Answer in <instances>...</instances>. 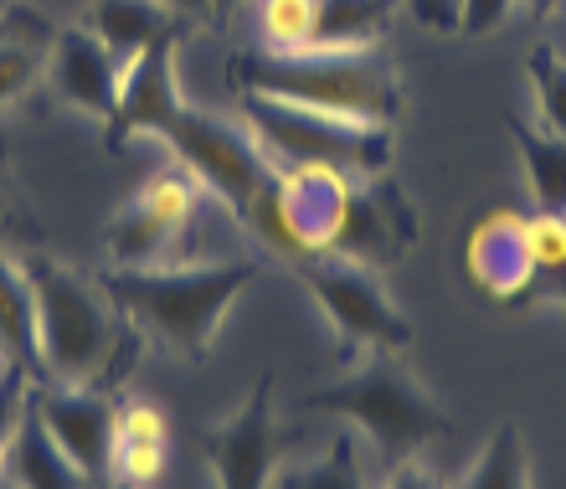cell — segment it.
Listing matches in <instances>:
<instances>
[{
    "label": "cell",
    "mask_w": 566,
    "mask_h": 489,
    "mask_svg": "<svg viewBox=\"0 0 566 489\" xmlns=\"http://www.w3.org/2000/svg\"><path fill=\"white\" fill-rule=\"evenodd\" d=\"M258 279V258H211V263H155V268H108V304L170 345L186 361H207L217 351L227 314L242 289Z\"/></svg>",
    "instance_id": "cell-1"
},
{
    "label": "cell",
    "mask_w": 566,
    "mask_h": 489,
    "mask_svg": "<svg viewBox=\"0 0 566 489\" xmlns=\"http://www.w3.org/2000/svg\"><path fill=\"white\" fill-rule=\"evenodd\" d=\"M227 77L238 83V93H263V98L325 108L345 119L387 124V129H397L402 119V83L381 46H350V52H329V46L263 52L258 46L227 62Z\"/></svg>",
    "instance_id": "cell-2"
},
{
    "label": "cell",
    "mask_w": 566,
    "mask_h": 489,
    "mask_svg": "<svg viewBox=\"0 0 566 489\" xmlns=\"http://www.w3.org/2000/svg\"><path fill=\"white\" fill-rule=\"evenodd\" d=\"M304 413H329L345 428H356L381 469L402 459H418L428 444H438L448 433L443 402L397 361V351H366V356L345 361L340 382L319 386L298 402Z\"/></svg>",
    "instance_id": "cell-3"
},
{
    "label": "cell",
    "mask_w": 566,
    "mask_h": 489,
    "mask_svg": "<svg viewBox=\"0 0 566 489\" xmlns=\"http://www.w3.org/2000/svg\"><path fill=\"white\" fill-rule=\"evenodd\" d=\"M31 289H36V371L57 386H98L119 356V320L104 283L83 279L57 258H27Z\"/></svg>",
    "instance_id": "cell-4"
},
{
    "label": "cell",
    "mask_w": 566,
    "mask_h": 489,
    "mask_svg": "<svg viewBox=\"0 0 566 489\" xmlns=\"http://www.w3.org/2000/svg\"><path fill=\"white\" fill-rule=\"evenodd\" d=\"M242 124L263 139V149L279 165H335L345 176H387L391 170L387 124L345 119V114L283 104L263 93H242Z\"/></svg>",
    "instance_id": "cell-5"
},
{
    "label": "cell",
    "mask_w": 566,
    "mask_h": 489,
    "mask_svg": "<svg viewBox=\"0 0 566 489\" xmlns=\"http://www.w3.org/2000/svg\"><path fill=\"white\" fill-rule=\"evenodd\" d=\"M160 145L170 149V160L186 165L196 176V186L207 196H217V201L232 211V222H242V227L253 217L258 196L269 191V180L279 176V160L263 149V139H258L248 124L222 119V114L196 108V104L180 108V119L160 134Z\"/></svg>",
    "instance_id": "cell-6"
},
{
    "label": "cell",
    "mask_w": 566,
    "mask_h": 489,
    "mask_svg": "<svg viewBox=\"0 0 566 489\" xmlns=\"http://www.w3.org/2000/svg\"><path fill=\"white\" fill-rule=\"evenodd\" d=\"M298 283L310 289V299L325 314L335 351L345 361L366 356V351H397L402 356L412 345V320H407L391 294L381 289V273L340 252H310V258H289Z\"/></svg>",
    "instance_id": "cell-7"
},
{
    "label": "cell",
    "mask_w": 566,
    "mask_h": 489,
    "mask_svg": "<svg viewBox=\"0 0 566 489\" xmlns=\"http://www.w3.org/2000/svg\"><path fill=\"white\" fill-rule=\"evenodd\" d=\"M350 180L356 176H345L335 165H279V176L269 180V191L258 196L248 227L269 248H279L283 258L329 252L345 222Z\"/></svg>",
    "instance_id": "cell-8"
},
{
    "label": "cell",
    "mask_w": 566,
    "mask_h": 489,
    "mask_svg": "<svg viewBox=\"0 0 566 489\" xmlns=\"http://www.w3.org/2000/svg\"><path fill=\"white\" fill-rule=\"evenodd\" d=\"M201 207V186L186 165H165L124 201L104 227V252L108 268H155V263H180L176 252L186 248Z\"/></svg>",
    "instance_id": "cell-9"
},
{
    "label": "cell",
    "mask_w": 566,
    "mask_h": 489,
    "mask_svg": "<svg viewBox=\"0 0 566 489\" xmlns=\"http://www.w3.org/2000/svg\"><path fill=\"white\" fill-rule=\"evenodd\" d=\"M207 464L217 475V489H269L273 469H279V417H273V376L263 371L253 382V392L232 407L227 417H217L201 433Z\"/></svg>",
    "instance_id": "cell-10"
},
{
    "label": "cell",
    "mask_w": 566,
    "mask_h": 489,
    "mask_svg": "<svg viewBox=\"0 0 566 489\" xmlns=\"http://www.w3.org/2000/svg\"><path fill=\"white\" fill-rule=\"evenodd\" d=\"M31 407L52 433V444L73 459V469L88 485H104L108 464H114V428H119V402L98 392V386H57L36 382L31 386Z\"/></svg>",
    "instance_id": "cell-11"
},
{
    "label": "cell",
    "mask_w": 566,
    "mask_h": 489,
    "mask_svg": "<svg viewBox=\"0 0 566 489\" xmlns=\"http://www.w3.org/2000/svg\"><path fill=\"white\" fill-rule=\"evenodd\" d=\"M418 242V207L412 196L387 176H356L350 180V201H345V222L335 232V248L340 258H356L366 268H391L402 263V252Z\"/></svg>",
    "instance_id": "cell-12"
},
{
    "label": "cell",
    "mask_w": 566,
    "mask_h": 489,
    "mask_svg": "<svg viewBox=\"0 0 566 489\" xmlns=\"http://www.w3.org/2000/svg\"><path fill=\"white\" fill-rule=\"evenodd\" d=\"M186 108V89H180V37H165L149 52H139L119 73V98L114 114L104 119V145L124 149L129 139L149 134L160 139Z\"/></svg>",
    "instance_id": "cell-13"
},
{
    "label": "cell",
    "mask_w": 566,
    "mask_h": 489,
    "mask_svg": "<svg viewBox=\"0 0 566 489\" xmlns=\"http://www.w3.org/2000/svg\"><path fill=\"white\" fill-rule=\"evenodd\" d=\"M119 62L88 27H62L52 37V58H46V89L52 98L88 119L104 124L114 114V98H119Z\"/></svg>",
    "instance_id": "cell-14"
},
{
    "label": "cell",
    "mask_w": 566,
    "mask_h": 489,
    "mask_svg": "<svg viewBox=\"0 0 566 489\" xmlns=\"http://www.w3.org/2000/svg\"><path fill=\"white\" fill-rule=\"evenodd\" d=\"M463 268L484 299L521 304L531 289V217L521 211H490L463 242Z\"/></svg>",
    "instance_id": "cell-15"
},
{
    "label": "cell",
    "mask_w": 566,
    "mask_h": 489,
    "mask_svg": "<svg viewBox=\"0 0 566 489\" xmlns=\"http://www.w3.org/2000/svg\"><path fill=\"white\" fill-rule=\"evenodd\" d=\"M165 454H170V428L165 413L145 397L119 402V428H114V464H108V485L119 489H149L165 475Z\"/></svg>",
    "instance_id": "cell-16"
},
{
    "label": "cell",
    "mask_w": 566,
    "mask_h": 489,
    "mask_svg": "<svg viewBox=\"0 0 566 489\" xmlns=\"http://www.w3.org/2000/svg\"><path fill=\"white\" fill-rule=\"evenodd\" d=\"M83 27L114 52L119 67L149 52L155 42L176 37V11L165 0H88V21Z\"/></svg>",
    "instance_id": "cell-17"
},
{
    "label": "cell",
    "mask_w": 566,
    "mask_h": 489,
    "mask_svg": "<svg viewBox=\"0 0 566 489\" xmlns=\"http://www.w3.org/2000/svg\"><path fill=\"white\" fill-rule=\"evenodd\" d=\"M0 475L11 479L15 489H93L88 479L73 469V459L52 444V433L42 428L36 407H27V417H21V428H15L11 448H6Z\"/></svg>",
    "instance_id": "cell-18"
},
{
    "label": "cell",
    "mask_w": 566,
    "mask_h": 489,
    "mask_svg": "<svg viewBox=\"0 0 566 489\" xmlns=\"http://www.w3.org/2000/svg\"><path fill=\"white\" fill-rule=\"evenodd\" d=\"M52 37L57 31H46V21H36L31 11H11L0 21V108L27 98L36 89V77H46Z\"/></svg>",
    "instance_id": "cell-19"
},
{
    "label": "cell",
    "mask_w": 566,
    "mask_h": 489,
    "mask_svg": "<svg viewBox=\"0 0 566 489\" xmlns=\"http://www.w3.org/2000/svg\"><path fill=\"white\" fill-rule=\"evenodd\" d=\"M0 351L42 382V371H36V289H31L27 263L6 248H0Z\"/></svg>",
    "instance_id": "cell-20"
},
{
    "label": "cell",
    "mask_w": 566,
    "mask_h": 489,
    "mask_svg": "<svg viewBox=\"0 0 566 489\" xmlns=\"http://www.w3.org/2000/svg\"><path fill=\"white\" fill-rule=\"evenodd\" d=\"M510 145L521 155L525 186H531V201L536 211H566V134L552 129H531V124L510 119Z\"/></svg>",
    "instance_id": "cell-21"
},
{
    "label": "cell",
    "mask_w": 566,
    "mask_h": 489,
    "mask_svg": "<svg viewBox=\"0 0 566 489\" xmlns=\"http://www.w3.org/2000/svg\"><path fill=\"white\" fill-rule=\"evenodd\" d=\"M391 21V0H319L314 11V46L350 52V46H381Z\"/></svg>",
    "instance_id": "cell-22"
},
{
    "label": "cell",
    "mask_w": 566,
    "mask_h": 489,
    "mask_svg": "<svg viewBox=\"0 0 566 489\" xmlns=\"http://www.w3.org/2000/svg\"><path fill=\"white\" fill-rule=\"evenodd\" d=\"M453 489H531V448H525L521 428L500 423Z\"/></svg>",
    "instance_id": "cell-23"
},
{
    "label": "cell",
    "mask_w": 566,
    "mask_h": 489,
    "mask_svg": "<svg viewBox=\"0 0 566 489\" xmlns=\"http://www.w3.org/2000/svg\"><path fill=\"white\" fill-rule=\"evenodd\" d=\"M531 289L525 299L566 310V211H536L531 217Z\"/></svg>",
    "instance_id": "cell-24"
},
{
    "label": "cell",
    "mask_w": 566,
    "mask_h": 489,
    "mask_svg": "<svg viewBox=\"0 0 566 489\" xmlns=\"http://www.w3.org/2000/svg\"><path fill=\"white\" fill-rule=\"evenodd\" d=\"M283 489H371L366 464H360V433L340 428L329 438L325 459L304 464V469H289V475H283Z\"/></svg>",
    "instance_id": "cell-25"
},
{
    "label": "cell",
    "mask_w": 566,
    "mask_h": 489,
    "mask_svg": "<svg viewBox=\"0 0 566 489\" xmlns=\"http://www.w3.org/2000/svg\"><path fill=\"white\" fill-rule=\"evenodd\" d=\"M319 0H258V37L263 52H310Z\"/></svg>",
    "instance_id": "cell-26"
},
{
    "label": "cell",
    "mask_w": 566,
    "mask_h": 489,
    "mask_svg": "<svg viewBox=\"0 0 566 489\" xmlns=\"http://www.w3.org/2000/svg\"><path fill=\"white\" fill-rule=\"evenodd\" d=\"M525 77H531V93H536L541 129L566 134V58L556 46H531Z\"/></svg>",
    "instance_id": "cell-27"
},
{
    "label": "cell",
    "mask_w": 566,
    "mask_h": 489,
    "mask_svg": "<svg viewBox=\"0 0 566 489\" xmlns=\"http://www.w3.org/2000/svg\"><path fill=\"white\" fill-rule=\"evenodd\" d=\"M31 386H36V376L27 366L6 361V371H0V464H6V448H11L15 428H21V417L31 407Z\"/></svg>",
    "instance_id": "cell-28"
},
{
    "label": "cell",
    "mask_w": 566,
    "mask_h": 489,
    "mask_svg": "<svg viewBox=\"0 0 566 489\" xmlns=\"http://www.w3.org/2000/svg\"><path fill=\"white\" fill-rule=\"evenodd\" d=\"M515 11V0H459V31L463 37H490Z\"/></svg>",
    "instance_id": "cell-29"
},
{
    "label": "cell",
    "mask_w": 566,
    "mask_h": 489,
    "mask_svg": "<svg viewBox=\"0 0 566 489\" xmlns=\"http://www.w3.org/2000/svg\"><path fill=\"white\" fill-rule=\"evenodd\" d=\"M176 15H191V21H201V27H217L222 31L232 15H238L242 0H165Z\"/></svg>",
    "instance_id": "cell-30"
},
{
    "label": "cell",
    "mask_w": 566,
    "mask_h": 489,
    "mask_svg": "<svg viewBox=\"0 0 566 489\" xmlns=\"http://www.w3.org/2000/svg\"><path fill=\"white\" fill-rule=\"evenodd\" d=\"M381 489H443V479L432 475L422 459H402V464H391V469H387Z\"/></svg>",
    "instance_id": "cell-31"
},
{
    "label": "cell",
    "mask_w": 566,
    "mask_h": 489,
    "mask_svg": "<svg viewBox=\"0 0 566 489\" xmlns=\"http://www.w3.org/2000/svg\"><path fill=\"white\" fill-rule=\"evenodd\" d=\"M525 6H531V15H536V21H552L556 11H566V0H525Z\"/></svg>",
    "instance_id": "cell-32"
},
{
    "label": "cell",
    "mask_w": 566,
    "mask_h": 489,
    "mask_svg": "<svg viewBox=\"0 0 566 489\" xmlns=\"http://www.w3.org/2000/svg\"><path fill=\"white\" fill-rule=\"evenodd\" d=\"M6 180H11V145L0 134V207H6Z\"/></svg>",
    "instance_id": "cell-33"
},
{
    "label": "cell",
    "mask_w": 566,
    "mask_h": 489,
    "mask_svg": "<svg viewBox=\"0 0 566 489\" xmlns=\"http://www.w3.org/2000/svg\"><path fill=\"white\" fill-rule=\"evenodd\" d=\"M0 489H15V485H11V479H6V475H0Z\"/></svg>",
    "instance_id": "cell-34"
},
{
    "label": "cell",
    "mask_w": 566,
    "mask_h": 489,
    "mask_svg": "<svg viewBox=\"0 0 566 489\" xmlns=\"http://www.w3.org/2000/svg\"><path fill=\"white\" fill-rule=\"evenodd\" d=\"M0 371H6V351H0Z\"/></svg>",
    "instance_id": "cell-35"
},
{
    "label": "cell",
    "mask_w": 566,
    "mask_h": 489,
    "mask_svg": "<svg viewBox=\"0 0 566 489\" xmlns=\"http://www.w3.org/2000/svg\"><path fill=\"white\" fill-rule=\"evenodd\" d=\"M114 489H119V485H114Z\"/></svg>",
    "instance_id": "cell-36"
}]
</instances>
